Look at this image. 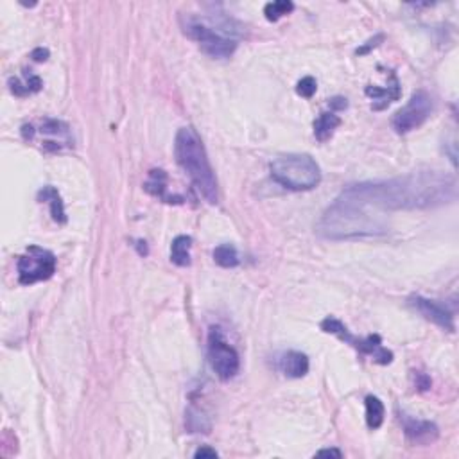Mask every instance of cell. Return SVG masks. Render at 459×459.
I'll use <instances>...</instances> for the list:
<instances>
[{
  "label": "cell",
  "mask_w": 459,
  "mask_h": 459,
  "mask_svg": "<svg viewBox=\"0 0 459 459\" xmlns=\"http://www.w3.org/2000/svg\"><path fill=\"white\" fill-rule=\"evenodd\" d=\"M382 40H384L382 35L375 36V38H373V40H370V42H366V45L359 47V49L356 50V54H359V56H363V54L370 52V49H375V47L379 45V42H382Z\"/></svg>",
  "instance_id": "cell-23"
},
{
  "label": "cell",
  "mask_w": 459,
  "mask_h": 459,
  "mask_svg": "<svg viewBox=\"0 0 459 459\" xmlns=\"http://www.w3.org/2000/svg\"><path fill=\"white\" fill-rule=\"evenodd\" d=\"M214 261L215 264H219L221 268H235L239 266V253L237 248L234 244H219L217 248L214 249Z\"/></svg>",
  "instance_id": "cell-20"
},
{
  "label": "cell",
  "mask_w": 459,
  "mask_h": 459,
  "mask_svg": "<svg viewBox=\"0 0 459 459\" xmlns=\"http://www.w3.org/2000/svg\"><path fill=\"white\" fill-rule=\"evenodd\" d=\"M22 137L36 144L45 153H60L74 147L72 130L69 124L57 119H42L38 124H23Z\"/></svg>",
  "instance_id": "cell-5"
},
{
  "label": "cell",
  "mask_w": 459,
  "mask_h": 459,
  "mask_svg": "<svg viewBox=\"0 0 459 459\" xmlns=\"http://www.w3.org/2000/svg\"><path fill=\"white\" fill-rule=\"evenodd\" d=\"M316 89H318V83H316V79H314L312 76H305L303 79L298 81V84H296V94L302 97H305V99H310V97L316 94Z\"/></svg>",
  "instance_id": "cell-22"
},
{
  "label": "cell",
  "mask_w": 459,
  "mask_h": 459,
  "mask_svg": "<svg viewBox=\"0 0 459 459\" xmlns=\"http://www.w3.org/2000/svg\"><path fill=\"white\" fill-rule=\"evenodd\" d=\"M458 196L455 180L445 172H411L407 176L386 181H368L352 185L339 198L361 208L370 219L387 232L384 212L433 208L452 203Z\"/></svg>",
  "instance_id": "cell-1"
},
{
  "label": "cell",
  "mask_w": 459,
  "mask_h": 459,
  "mask_svg": "<svg viewBox=\"0 0 459 459\" xmlns=\"http://www.w3.org/2000/svg\"><path fill=\"white\" fill-rule=\"evenodd\" d=\"M192 239L188 235H178L171 244V261L180 268L191 266Z\"/></svg>",
  "instance_id": "cell-18"
},
{
  "label": "cell",
  "mask_w": 459,
  "mask_h": 459,
  "mask_svg": "<svg viewBox=\"0 0 459 459\" xmlns=\"http://www.w3.org/2000/svg\"><path fill=\"white\" fill-rule=\"evenodd\" d=\"M217 450H215V448H212V447H207V445H205V447H199L198 450L194 452V458L196 459H203V458H217Z\"/></svg>",
  "instance_id": "cell-24"
},
{
  "label": "cell",
  "mask_w": 459,
  "mask_h": 459,
  "mask_svg": "<svg viewBox=\"0 0 459 459\" xmlns=\"http://www.w3.org/2000/svg\"><path fill=\"white\" fill-rule=\"evenodd\" d=\"M208 363L215 375L221 380L234 379L241 368V359H239L237 350L225 339L221 330L217 327H212L208 332V346H207Z\"/></svg>",
  "instance_id": "cell-8"
},
{
  "label": "cell",
  "mask_w": 459,
  "mask_h": 459,
  "mask_svg": "<svg viewBox=\"0 0 459 459\" xmlns=\"http://www.w3.org/2000/svg\"><path fill=\"white\" fill-rule=\"evenodd\" d=\"M341 124V119L337 117L334 111L330 113H322L318 119L314 120V137L318 138L319 142H327L334 135L336 128Z\"/></svg>",
  "instance_id": "cell-17"
},
{
  "label": "cell",
  "mask_w": 459,
  "mask_h": 459,
  "mask_svg": "<svg viewBox=\"0 0 459 459\" xmlns=\"http://www.w3.org/2000/svg\"><path fill=\"white\" fill-rule=\"evenodd\" d=\"M322 330L327 334H334V336H337L341 341L350 344V346L356 348L359 353L373 357L375 363L390 364L391 361H393V352L384 348L382 339H380V336H377V334H371V336H366V337L353 336V334L344 327V323L339 322L337 318H334V316H329V318L323 319Z\"/></svg>",
  "instance_id": "cell-6"
},
{
  "label": "cell",
  "mask_w": 459,
  "mask_h": 459,
  "mask_svg": "<svg viewBox=\"0 0 459 459\" xmlns=\"http://www.w3.org/2000/svg\"><path fill=\"white\" fill-rule=\"evenodd\" d=\"M366 424L370 429H379L384 421V404L377 397H366Z\"/></svg>",
  "instance_id": "cell-19"
},
{
  "label": "cell",
  "mask_w": 459,
  "mask_h": 459,
  "mask_svg": "<svg viewBox=\"0 0 459 459\" xmlns=\"http://www.w3.org/2000/svg\"><path fill=\"white\" fill-rule=\"evenodd\" d=\"M390 79L391 83L387 84L386 89H380V86H373V84H370V86H366V96L370 97V99H373V110H384V108L387 106L390 103H393V101H397L398 97H400V83H398L397 76H395L393 72L390 74Z\"/></svg>",
  "instance_id": "cell-13"
},
{
  "label": "cell",
  "mask_w": 459,
  "mask_h": 459,
  "mask_svg": "<svg viewBox=\"0 0 459 459\" xmlns=\"http://www.w3.org/2000/svg\"><path fill=\"white\" fill-rule=\"evenodd\" d=\"M433 113V99L425 90H418L411 96L407 104L393 115L391 126L398 135H406L420 128Z\"/></svg>",
  "instance_id": "cell-9"
},
{
  "label": "cell",
  "mask_w": 459,
  "mask_h": 459,
  "mask_svg": "<svg viewBox=\"0 0 459 459\" xmlns=\"http://www.w3.org/2000/svg\"><path fill=\"white\" fill-rule=\"evenodd\" d=\"M318 458H325V455H334V458H343V452L339 448H323V450L316 452Z\"/></svg>",
  "instance_id": "cell-27"
},
{
  "label": "cell",
  "mask_w": 459,
  "mask_h": 459,
  "mask_svg": "<svg viewBox=\"0 0 459 459\" xmlns=\"http://www.w3.org/2000/svg\"><path fill=\"white\" fill-rule=\"evenodd\" d=\"M18 282L22 285H33L42 280H49L56 271V256L52 251L40 246H29L16 261Z\"/></svg>",
  "instance_id": "cell-7"
},
{
  "label": "cell",
  "mask_w": 459,
  "mask_h": 459,
  "mask_svg": "<svg viewBox=\"0 0 459 459\" xmlns=\"http://www.w3.org/2000/svg\"><path fill=\"white\" fill-rule=\"evenodd\" d=\"M144 188H146V192H149L151 196L164 201V203H183V198H181V196H172L167 192V174H165V171H162V169H153V171H149V176H147V181L144 183Z\"/></svg>",
  "instance_id": "cell-12"
},
{
  "label": "cell",
  "mask_w": 459,
  "mask_h": 459,
  "mask_svg": "<svg viewBox=\"0 0 459 459\" xmlns=\"http://www.w3.org/2000/svg\"><path fill=\"white\" fill-rule=\"evenodd\" d=\"M295 9V4L291 0H276V2H269L264 8V15L269 22H276V20L282 18L283 15H289V13Z\"/></svg>",
  "instance_id": "cell-21"
},
{
  "label": "cell",
  "mask_w": 459,
  "mask_h": 459,
  "mask_svg": "<svg viewBox=\"0 0 459 459\" xmlns=\"http://www.w3.org/2000/svg\"><path fill=\"white\" fill-rule=\"evenodd\" d=\"M31 57L35 62H47V60H49V50L43 49V47H38V49L33 50Z\"/></svg>",
  "instance_id": "cell-25"
},
{
  "label": "cell",
  "mask_w": 459,
  "mask_h": 459,
  "mask_svg": "<svg viewBox=\"0 0 459 459\" xmlns=\"http://www.w3.org/2000/svg\"><path fill=\"white\" fill-rule=\"evenodd\" d=\"M409 305L414 310H418L425 319L433 322L434 325L441 327V329L448 330V332H454V314L447 307L441 305V303L434 302V300H427L424 296H411Z\"/></svg>",
  "instance_id": "cell-10"
},
{
  "label": "cell",
  "mask_w": 459,
  "mask_h": 459,
  "mask_svg": "<svg viewBox=\"0 0 459 459\" xmlns=\"http://www.w3.org/2000/svg\"><path fill=\"white\" fill-rule=\"evenodd\" d=\"M38 199L42 201V203L43 201H45V203H49L50 215H52L54 221L60 222V225H65L67 222L65 207H63L62 196H60V192H57L56 188L50 187V185H47V187H43L42 191L38 192Z\"/></svg>",
  "instance_id": "cell-15"
},
{
  "label": "cell",
  "mask_w": 459,
  "mask_h": 459,
  "mask_svg": "<svg viewBox=\"0 0 459 459\" xmlns=\"http://www.w3.org/2000/svg\"><path fill=\"white\" fill-rule=\"evenodd\" d=\"M400 421L407 440L416 445H431L440 436V431H438L436 424H433V421L418 420V418H411L407 414H402Z\"/></svg>",
  "instance_id": "cell-11"
},
{
  "label": "cell",
  "mask_w": 459,
  "mask_h": 459,
  "mask_svg": "<svg viewBox=\"0 0 459 459\" xmlns=\"http://www.w3.org/2000/svg\"><path fill=\"white\" fill-rule=\"evenodd\" d=\"M280 370L291 379H302L309 371V357L302 352H285L280 357Z\"/></svg>",
  "instance_id": "cell-14"
},
{
  "label": "cell",
  "mask_w": 459,
  "mask_h": 459,
  "mask_svg": "<svg viewBox=\"0 0 459 459\" xmlns=\"http://www.w3.org/2000/svg\"><path fill=\"white\" fill-rule=\"evenodd\" d=\"M42 86V79H40L38 76H35V74L27 72V70L23 72V81H20L18 77H9V89L18 97H26L29 96V94L40 92Z\"/></svg>",
  "instance_id": "cell-16"
},
{
  "label": "cell",
  "mask_w": 459,
  "mask_h": 459,
  "mask_svg": "<svg viewBox=\"0 0 459 459\" xmlns=\"http://www.w3.org/2000/svg\"><path fill=\"white\" fill-rule=\"evenodd\" d=\"M269 169L273 180L291 191H310L322 181L319 165L309 154H280L269 164Z\"/></svg>",
  "instance_id": "cell-4"
},
{
  "label": "cell",
  "mask_w": 459,
  "mask_h": 459,
  "mask_svg": "<svg viewBox=\"0 0 459 459\" xmlns=\"http://www.w3.org/2000/svg\"><path fill=\"white\" fill-rule=\"evenodd\" d=\"M416 386L420 387L421 391L429 390V387H431V379H429L427 375H424V373H416Z\"/></svg>",
  "instance_id": "cell-26"
},
{
  "label": "cell",
  "mask_w": 459,
  "mask_h": 459,
  "mask_svg": "<svg viewBox=\"0 0 459 459\" xmlns=\"http://www.w3.org/2000/svg\"><path fill=\"white\" fill-rule=\"evenodd\" d=\"M174 154L176 162L191 178L192 185L203 196L205 201L210 205L219 203V185L215 180L214 169L208 160L207 149L198 131L192 126L181 128L174 140Z\"/></svg>",
  "instance_id": "cell-3"
},
{
  "label": "cell",
  "mask_w": 459,
  "mask_h": 459,
  "mask_svg": "<svg viewBox=\"0 0 459 459\" xmlns=\"http://www.w3.org/2000/svg\"><path fill=\"white\" fill-rule=\"evenodd\" d=\"M346 106H348V103H346L344 97H334V99H330V108H334V110H344Z\"/></svg>",
  "instance_id": "cell-28"
},
{
  "label": "cell",
  "mask_w": 459,
  "mask_h": 459,
  "mask_svg": "<svg viewBox=\"0 0 459 459\" xmlns=\"http://www.w3.org/2000/svg\"><path fill=\"white\" fill-rule=\"evenodd\" d=\"M181 29L201 50L215 60L230 57L237 49L241 26L225 15H181Z\"/></svg>",
  "instance_id": "cell-2"
}]
</instances>
